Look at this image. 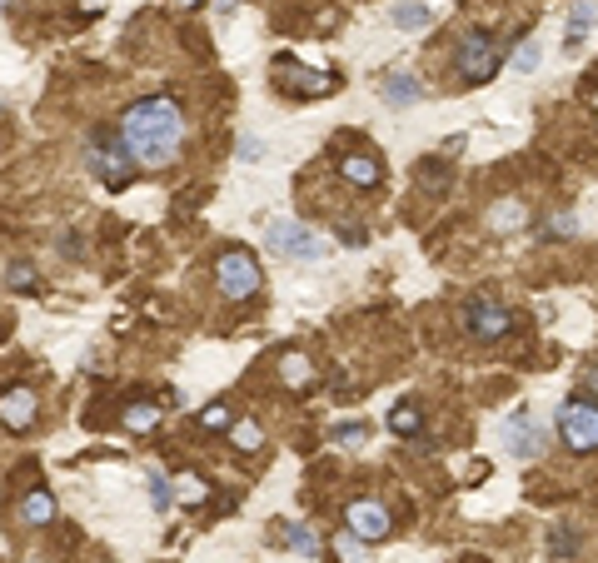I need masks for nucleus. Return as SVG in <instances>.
<instances>
[{
	"mask_svg": "<svg viewBox=\"0 0 598 563\" xmlns=\"http://www.w3.org/2000/svg\"><path fill=\"white\" fill-rule=\"evenodd\" d=\"M120 145L145 169L175 165L180 150H185V115H180V105L170 95H150V100L130 105L120 115Z\"/></svg>",
	"mask_w": 598,
	"mask_h": 563,
	"instance_id": "obj_1",
	"label": "nucleus"
},
{
	"mask_svg": "<svg viewBox=\"0 0 598 563\" xmlns=\"http://www.w3.org/2000/svg\"><path fill=\"white\" fill-rule=\"evenodd\" d=\"M264 244H270V254L294 260V264H319L329 254L325 235L309 230V225H299V220H270V225H264Z\"/></svg>",
	"mask_w": 598,
	"mask_h": 563,
	"instance_id": "obj_2",
	"label": "nucleus"
},
{
	"mask_svg": "<svg viewBox=\"0 0 598 563\" xmlns=\"http://www.w3.org/2000/svg\"><path fill=\"white\" fill-rule=\"evenodd\" d=\"M553 424H559V439L569 444L573 454H593L598 449V404L593 399H563L559 414H553Z\"/></svg>",
	"mask_w": 598,
	"mask_h": 563,
	"instance_id": "obj_3",
	"label": "nucleus"
},
{
	"mask_svg": "<svg viewBox=\"0 0 598 563\" xmlns=\"http://www.w3.org/2000/svg\"><path fill=\"white\" fill-rule=\"evenodd\" d=\"M85 165L95 169V175L105 179V189H125L130 185V155H125V145H120V135L115 140H105V135H90L85 140Z\"/></svg>",
	"mask_w": 598,
	"mask_h": 563,
	"instance_id": "obj_4",
	"label": "nucleus"
},
{
	"mask_svg": "<svg viewBox=\"0 0 598 563\" xmlns=\"http://www.w3.org/2000/svg\"><path fill=\"white\" fill-rule=\"evenodd\" d=\"M499 444H504L519 464H533L543 454V444H549V434H543V424L533 419L529 409H514L504 424H499Z\"/></svg>",
	"mask_w": 598,
	"mask_h": 563,
	"instance_id": "obj_5",
	"label": "nucleus"
},
{
	"mask_svg": "<svg viewBox=\"0 0 598 563\" xmlns=\"http://www.w3.org/2000/svg\"><path fill=\"white\" fill-rule=\"evenodd\" d=\"M215 284H220L224 300H250L264 280H260V264H254L250 254L230 250V254H220V264H215Z\"/></svg>",
	"mask_w": 598,
	"mask_h": 563,
	"instance_id": "obj_6",
	"label": "nucleus"
},
{
	"mask_svg": "<svg viewBox=\"0 0 598 563\" xmlns=\"http://www.w3.org/2000/svg\"><path fill=\"white\" fill-rule=\"evenodd\" d=\"M499 70V40L489 30H469L464 46H459V76L469 85H484Z\"/></svg>",
	"mask_w": 598,
	"mask_h": 563,
	"instance_id": "obj_7",
	"label": "nucleus"
},
{
	"mask_svg": "<svg viewBox=\"0 0 598 563\" xmlns=\"http://www.w3.org/2000/svg\"><path fill=\"white\" fill-rule=\"evenodd\" d=\"M345 534H355L359 544H379V538H389V508L374 504V498H355V504L345 508Z\"/></svg>",
	"mask_w": 598,
	"mask_h": 563,
	"instance_id": "obj_8",
	"label": "nucleus"
},
{
	"mask_svg": "<svg viewBox=\"0 0 598 563\" xmlns=\"http://www.w3.org/2000/svg\"><path fill=\"white\" fill-rule=\"evenodd\" d=\"M464 329L474 339H504L509 329H514V314L494 300H469L464 304Z\"/></svg>",
	"mask_w": 598,
	"mask_h": 563,
	"instance_id": "obj_9",
	"label": "nucleus"
},
{
	"mask_svg": "<svg viewBox=\"0 0 598 563\" xmlns=\"http://www.w3.org/2000/svg\"><path fill=\"white\" fill-rule=\"evenodd\" d=\"M274 80L284 85V95H329V90H335V76L290 66V60H280V66H274Z\"/></svg>",
	"mask_w": 598,
	"mask_h": 563,
	"instance_id": "obj_10",
	"label": "nucleus"
},
{
	"mask_svg": "<svg viewBox=\"0 0 598 563\" xmlns=\"http://www.w3.org/2000/svg\"><path fill=\"white\" fill-rule=\"evenodd\" d=\"M0 424L5 429H30L36 424V394L30 389H5L0 394Z\"/></svg>",
	"mask_w": 598,
	"mask_h": 563,
	"instance_id": "obj_11",
	"label": "nucleus"
},
{
	"mask_svg": "<svg viewBox=\"0 0 598 563\" xmlns=\"http://www.w3.org/2000/svg\"><path fill=\"white\" fill-rule=\"evenodd\" d=\"M598 26V0H579V5L569 10V26H563V46H569V56H579V46L593 36Z\"/></svg>",
	"mask_w": 598,
	"mask_h": 563,
	"instance_id": "obj_12",
	"label": "nucleus"
},
{
	"mask_svg": "<svg viewBox=\"0 0 598 563\" xmlns=\"http://www.w3.org/2000/svg\"><path fill=\"white\" fill-rule=\"evenodd\" d=\"M379 95H384V105H394V110H409V105L424 100V85L414 76H404V70H394V76H384Z\"/></svg>",
	"mask_w": 598,
	"mask_h": 563,
	"instance_id": "obj_13",
	"label": "nucleus"
},
{
	"mask_svg": "<svg viewBox=\"0 0 598 563\" xmlns=\"http://www.w3.org/2000/svg\"><path fill=\"white\" fill-rule=\"evenodd\" d=\"M389 20L414 36V30H429L434 26V5H429V0H399V5L389 10Z\"/></svg>",
	"mask_w": 598,
	"mask_h": 563,
	"instance_id": "obj_14",
	"label": "nucleus"
},
{
	"mask_svg": "<svg viewBox=\"0 0 598 563\" xmlns=\"http://www.w3.org/2000/svg\"><path fill=\"white\" fill-rule=\"evenodd\" d=\"M339 175H345L349 185H359V189H374L384 169H379V160H369V155H349V160L339 165Z\"/></svg>",
	"mask_w": 598,
	"mask_h": 563,
	"instance_id": "obj_15",
	"label": "nucleus"
},
{
	"mask_svg": "<svg viewBox=\"0 0 598 563\" xmlns=\"http://www.w3.org/2000/svg\"><path fill=\"white\" fill-rule=\"evenodd\" d=\"M280 379L290 389H304V384H314V364H309L299 349H290V354H280Z\"/></svg>",
	"mask_w": 598,
	"mask_h": 563,
	"instance_id": "obj_16",
	"label": "nucleus"
},
{
	"mask_svg": "<svg viewBox=\"0 0 598 563\" xmlns=\"http://www.w3.org/2000/svg\"><path fill=\"white\" fill-rule=\"evenodd\" d=\"M20 518H26V524H50V518H56V498H50L46 488H30V494L20 498Z\"/></svg>",
	"mask_w": 598,
	"mask_h": 563,
	"instance_id": "obj_17",
	"label": "nucleus"
},
{
	"mask_svg": "<svg viewBox=\"0 0 598 563\" xmlns=\"http://www.w3.org/2000/svg\"><path fill=\"white\" fill-rule=\"evenodd\" d=\"M230 444H234L240 454H254V449L264 444L260 424H254V419H234V424H230Z\"/></svg>",
	"mask_w": 598,
	"mask_h": 563,
	"instance_id": "obj_18",
	"label": "nucleus"
},
{
	"mask_svg": "<svg viewBox=\"0 0 598 563\" xmlns=\"http://www.w3.org/2000/svg\"><path fill=\"white\" fill-rule=\"evenodd\" d=\"M539 66H543V46H539L533 36H523L519 50H514V70H519V76H533Z\"/></svg>",
	"mask_w": 598,
	"mask_h": 563,
	"instance_id": "obj_19",
	"label": "nucleus"
},
{
	"mask_svg": "<svg viewBox=\"0 0 598 563\" xmlns=\"http://www.w3.org/2000/svg\"><path fill=\"white\" fill-rule=\"evenodd\" d=\"M145 484H150V504H155V514H165V508L175 504V488H170V479L160 469H145Z\"/></svg>",
	"mask_w": 598,
	"mask_h": 563,
	"instance_id": "obj_20",
	"label": "nucleus"
},
{
	"mask_svg": "<svg viewBox=\"0 0 598 563\" xmlns=\"http://www.w3.org/2000/svg\"><path fill=\"white\" fill-rule=\"evenodd\" d=\"M160 424V404H130L125 409V429L130 434H145V429H155Z\"/></svg>",
	"mask_w": 598,
	"mask_h": 563,
	"instance_id": "obj_21",
	"label": "nucleus"
},
{
	"mask_svg": "<svg viewBox=\"0 0 598 563\" xmlns=\"http://www.w3.org/2000/svg\"><path fill=\"white\" fill-rule=\"evenodd\" d=\"M523 220H529V210H523L519 200H504V205H499L494 215H489V225H494V230H504V235H509V230H519Z\"/></svg>",
	"mask_w": 598,
	"mask_h": 563,
	"instance_id": "obj_22",
	"label": "nucleus"
},
{
	"mask_svg": "<svg viewBox=\"0 0 598 563\" xmlns=\"http://www.w3.org/2000/svg\"><path fill=\"white\" fill-rule=\"evenodd\" d=\"M284 544H290V548H299L304 558H314V554H319V538L309 534L304 524H284Z\"/></svg>",
	"mask_w": 598,
	"mask_h": 563,
	"instance_id": "obj_23",
	"label": "nucleus"
},
{
	"mask_svg": "<svg viewBox=\"0 0 598 563\" xmlns=\"http://www.w3.org/2000/svg\"><path fill=\"white\" fill-rule=\"evenodd\" d=\"M175 494H180V504H200V498H205V479H200V474H180Z\"/></svg>",
	"mask_w": 598,
	"mask_h": 563,
	"instance_id": "obj_24",
	"label": "nucleus"
},
{
	"mask_svg": "<svg viewBox=\"0 0 598 563\" xmlns=\"http://www.w3.org/2000/svg\"><path fill=\"white\" fill-rule=\"evenodd\" d=\"M389 429L394 434H414L419 429V409H414V404H399V409L389 414Z\"/></svg>",
	"mask_w": 598,
	"mask_h": 563,
	"instance_id": "obj_25",
	"label": "nucleus"
},
{
	"mask_svg": "<svg viewBox=\"0 0 598 563\" xmlns=\"http://www.w3.org/2000/svg\"><path fill=\"white\" fill-rule=\"evenodd\" d=\"M365 439H369L365 424H335V444H345V449H359Z\"/></svg>",
	"mask_w": 598,
	"mask_h": 563,
	"instance_id": "obj_26",
	"label": "nucleus"
},
{
	"mask_svg": "<svg viewBox=\"0 0 598 563\" xmlns=\"http://www.w3.org/2000/svg\"><path fill=\"white\" fill-rule=\"evenodd\" d=\"M200 424H205V429H230V424H234L230 404H210V409L200 414Z\"/></svg>",
	"mask_w": 598,
	"mask_h": 563,
	"instance_id": "obj_27",
	"label": "nucleus"
},
{
	"mask_svg": "<svg viewBox=\"0 0 598 563\" xmlns=\"http://www.w3.org/2000/svg\"><path fill=\"white\" fill-rule=\"evenodd\" d=\"M5 284H10V290H36V270H30V264H10Z\"/></svg>",
	"mask_w": 598,
	"mask_h": 563,
	"instance_id": "obj_28",
	"label": "nucleus"
},
{
	"mask_svg": "<svg viewBox=\"0 0 598 563\" xmlns=\"http://www.w3.org/2000/svg\"><path fill=\"white\" fill-rule=\"evenodd\" d=\"M264 150H270V145H264L260 135H244V140H240V160H244V165H250V160H264Z\"/></svg>",
	"mask_w": 598,
	"mask_h": 563,
	"instance_id": "obj_29",
	"label": "nucleus"
},
{
	"mask_svg": "<svg viewBox=\"0 0 598 563\" xmlns=\"http://www.w3.org/2000/svg\"><path fill=\"white\" fill-rule=\"evenodd\" d=\"M339 554H345L349 563H365V544H359L355 534H345V538H339Z\"/></svg>",
	"mask_w": 598,
	"mask_h": 563,
	"instance_id": "obj_30",
	"label": "nucleus"
},
{
	"mask_svg": "<svg viewBox=\"0 0 598 563\" xmlns=\"http://www.w3.org/2000/svg\"><path fill=\"white\" fill-rule=\"evenodd\" d=\"M339 240H345L349 250H359V244H365V230H359V225H349V220H345V225H339Z\"/></svg>",
	"mask_w": 598,
	"mask_h": 563,
	"instance_id": "obj_31",
	"label": "nucleus"
},
{
	"mask_svg": "<svg viewBox=\"0 0 598 563\" xmlns=\"http://www.w3.org/2000/svg\"><path fill=\"white\" fill-rule=\"evenodd\" d=\"M573 230H579V220L573 215H553V235H573Z\"/></svg>",
	"mask_w": 598,
	"mask_h": 563,
	"instance_id": "obj_32",
	"label": "nucleus"
},
{
	"mask_svg": "<svg viewBox=\"0 0 598 563\" xmlns=\"http://www.w3.org/2000/svg\"><path fill=\"white\" fill-rule=\"evenodd\" d=\"M80 10L85 15H95V10H105V0H80Z\"/></svg>",
	"mask_w": 598,
	"mask_h": 563,
	"instance_id": "obj_33",
	"label": "nucleus"
},
{
	"mask_svg": "<svg viewBox=\"0 0 598 563\" xmlns=\"http://www.w3.org/2000/svg\"><path fill=\"white\" fill-rule=\"evenodd\" d=\"M589 389H593V394H598V364L589 369Z\"/></svg>",
	"mask_w": 598,
	"mask_h": 563,
	"instance_id": "obj_34",
	"label": "nucleus"
},
{
	"mask_svg": "<svg viewBox=\"0 0 598 563\" xmlns=\"http://www.w3.org/2000/svg\"><path fill=\"white\" fill-rule=\"evenodd\" d=\"M175 5H200V0H175Z\"/></svg>",
	"mask_w": 598,
	"mask_h": 563,
	"instance_id": "obj_35",
	"label": "nucleus"
}]
</instances>
